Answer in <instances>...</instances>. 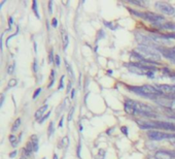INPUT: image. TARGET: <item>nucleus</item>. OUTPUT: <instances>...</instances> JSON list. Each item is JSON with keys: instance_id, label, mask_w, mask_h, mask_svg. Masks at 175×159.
I'll list each match as a JSON object with an SVG mask.
<instances>
[{"instance_id": "obj_31", "label": "nucleus", "mask_w": 175, "mask_h": 159, "mask_svg": "<svg viewBox=\"0 0 175 159\" xmlns=\"http://www.w3.org/2000/svg\"><path fill=\"white\" fill-rule=\"evenodd\" d=\"M18 32H19V28H18V31H17L16 33H13V34H12V35H11V36H8V37H7V38H6V43H7V45H8V42H9V40H11V39L12 38V37H15V36H17V35H18Z\"/></svg>"}, {"instance_id": "obj_28", "label": "nucleus", "mask_w": 175, "mask_h": 159, "mask_svg": "<svg viewBox=\"0 0 175 159\" xmlns=\"http://www.w3.org/2000/svg\"><path fill=\"white\" fill-rule=\"evenodd\" d=\"M64 77H65V76H62L61 79H60V85L58 87L59 90H62L63 88H64Z\"/></svg>"}, {"instance_id": "obj_16", "label": "nucleus", "mask_w": 175, "mask_h": 159, "mask_svg": "<svg viewBox=\"0 0 175 159\" xmlns=\"http://www.w3.org/2000/svg\"><path fill=\"white\" fill-rule=\"evenodd\" d=\"M20 126H21V119L20 118H18L15 122H13L12 124V132H17L18 131V129L20 128Z\"/></svg>"}, {"instance_id": "obj_41", "label": "nucleus", "mask_w": 175, "mask_h": 159, "mask_svg": "<svg viewBox=\"0 0 175 159\" xmlns=\"http://www.w3.org/2000/svg\"><path fill=\"white\" fill-rule=\"evenodd\" d=\"M70 88H71V82H69V83H68V88H67V93H69Z\"/></svg>"}, {"instance_id": "obj_18", "label": "nucleus", "mask_w": 175, "mask_h": 159, "mask_svg": "<svg viewBox=\"0 0 175 159\" xmlns=\"http://www.w3.org/2000/svg\"><path fill=\"white\" fill-rule=\"evenodd\" d=\"M32 11L34 12L36 18L40 19V16H39V12H38V7H37V1H33V3H32Z\"/></svg>"}, {"instance_id": "obj_42", "label": "nucleus", "mask_w": 175, "mask_h": 159, "mask_svg": "<svg viewBox=\"0 0 175 159\" xmlns=\"http://www.w3.org/2000/svg\"><path fill=\"white\" fill-rule=\"evenodd\" d=\"M34 50H35V53H37V45H36V42H34Z\"/></svg>"}, {"instance_id": "obj_36", "label": "nucleus", "mask_w": 175, "mask_h": 159, "mask_svg": "<svg viewBox=\"0 0 175 159\" xmlns=\"http://www.w3.org/2000/svg\"><path fill=\"white\" fill-rule=\"evenodd\" d=\"M17 154H18V151L15 150L13 152H12L11 154H9V157H11V158H15V157L17 156Z\"/></svg>"}, {"instance_id": "obj_26", "label": "nucleus", "mask_w": 175, "mask_h": 159, "mask_svg": "<svg viewBox=\"0 0 175 159\" xmlns=\"http://www.w3.org/2000/svg\"><path fill=\"white\" fill-rule=\"evenodd\" d=\"M40 92H41V88H38V89H36L34 94H33V96H32L33 99H36V98H37V96L40 94Z\"/></svg>"}, {"instance_id": "obj_7", "label": "nucleus", "mask_w": 175, "mask_h": 159, "mask_svg": "<svg viewBox=\"0 0 175 159\" xmlns=\"http://www.w3.org/2000/svg\"><path fill=\"white\" fill-rule=\"evenodd\" d=\"M147 137L153 141H162V140H170L171 133H166L159 130H150L147 132Z\"/></svg>"}, {"instance_id": "obj_40", "label": "nucleus", "mask_w": 175, "mask_h": 159, "mask_svg": "<svg viewBox=\"0 0 175 159\" xmlns=\"http://www.w3.org/2000/svg\"><path fill=\"white\" fill-rule=\"evenodd\" d=\"M3 102H4V94H2V95H1V103H0V106H1V107H2Z\"/></svg>"}, {"instance_id": "obj_24", "label": "nucleus", "mask_w": 175, "mask_h": 159, "mask_svg": "<svg viewBox=\"0 0 175 159\" xmlns=\"http://www.w3.org/2000/svg\"><path fill=\"white\" fill-rule=\"evenodd\" d=\"M50 116V112H48V113H46V114L45 115V116H43V117L41 118V119H40L39 123H40V124L43 123V122H45V121L46 119H48V118H49Z\"/></svg>"}, {"instance_id": "obj_46", "label": "nucleus", "mask_w": 175, "mask_h": 159, "mask_svg": "<svg viewBox=\"0 0 175 159\" xmlns=\"http://www.w3.org/2000/svg\"><path fill=\"white\" fill-rule=\"evenodd\" d=\"M43 159H45V158H43Z\"/></svg>"}, {"instance_id": "obj_23", "label": "nucleus", "mask_w": 175, "mask_h": 159, "mask_svg": "<svg viewBox=\"0 0 175 159\" xmlns=\"http://www.w3.org/2000/svg\"><path fill=\"white\" fill-rule=\"evenodd\" d=\"M17 84H18V81H17L16 79H12V80H9V82H8V85H7V88H12V87H15Z\"/></svg>"}, {"instance_id": "obj_20", "label": "nucleus", "mask_w": 175, "mask_h": 159, "mask_svg": "<svg viewBox=\"0 0 175 159\" xmlns=\"http://www.w3.org/2000/svg\"><path fill=\"white\" fill-rule=\"evenodd\" d=\"M54 131H55V126H54V122H50V125H49V128H48V135L49 137H52Z\"/></svg>"}, {"instance_id": "obj_11", "label": "nucleus", "mask_w": 175, "mask_h": 159, "mask_svg": "<svg viewBox=\"0 0 175 159\" xmlns=\"http://www.w3.org/2000/svg\"><path fill=\"white\" fill-rule=\"evenodd\" d=\"M125 112L127 114L131 115V116H136V110L132 104V100L131 99H127L125 101Z\"/></svg>"}, {"instance_id": "obj_17", "label": "nucleus", "mask_w": 175, "mask_h": 159, "mask_svg": "<svg viewBox=\"0 0 175 159\" xmlns=\"http://www.w3.org/2000/svg\"><path fill=\"white\" fill-rule=\"evenodd\" d=\"M63 49L64 50H66L67 49V47H68V43H69V38H68V34L65 32H63Z\"/></svg>"}, {"instance_id": "obj_22", "label": "nucleus", "mask_w": 175, "mask_h": 159, "mask_svg": "<svg viewBox=\"0 0 175 159\" xmlns=\"http://www.w3.org/2000/svg\"><path fill=\"white\" fill-rule=\"evenodd\" d=\"M54 61H55V56H54V50L52 49L49 53V62L53 63Z\"/></svg>"}, {"instance_id": "obj_12", "label": "nucleus", "mask_w": 175, "mask_h": 159, "mask_svg": "<svg viewBox=\"0 0 175 159\" xmlns=\"http://www.w3.org/2000/svg\"><path fill=\"white\" fill-rule=\"evenodd\" d=\"M30 144L32 145V147H33V151L34 152H38V137H37V135H35V134H33L30 137Z\"/></svg>"}, {"instance_id": "obj_15", "label": "nucleus", "mask_w": 175, "mask_h": 159, "mask_svg": "<svg viewBox=\"0 0 175 159\" xmlns=\"http://www.w3.org/2000/svg\"><path fill=\"white\" fill-rule=\"evenodd\" d=\"M9 141H11V145H12V148H17L18 147V145H19V138H17V137L15 134H11L9 135Z\"/></svg>"}, {"instance_id": "obj_13", "label": "nucleus", "mask_w": 175, "mask_h": 159, "mask_svg": "<svg viewBox=\"0 0 175 159\" xmlns=\"http://www.w3.org/2000/svg\"><path fill=\"white\" fill-rule=\"evenodd\" d=\"M49 109V106L48 104H45L43 107H41L40 109H38L37 111H36V113H35V120H37L38 122L40 121V119L43 117V113Z\"/></svg>"}, {"instance_id": "obj_4", "label": "nucleus", "mask_w": 175, "mask_h": 159, "mask_svg": "<svg viewBox=\"0 0 175 159\" xmlns=\"http://www.w3.org/2000/svg\"><path fill=\"white\" fill-rule=\"evenodd\" d=\"M136 52H138L141 56L143 57L144 59L149 60V61H159L161 59V54L156 48H153V47H149V46H143L140 45L137 48Z\"/></svg>"}, {"instance_id": "obj_39", "label": "nucleus", "mask_w": 175, "mask_h": 159, "mask_svg": "<svg viewBox=\"0 0 175 159\" xmlns=\"http://www.w3.org/2000/svg\"><path fill=\"white\" fill-rule=\"evenodd\" d=\"M8 21H9V26H12V23H13V18H12V17H9V20H8Z\"/></svg>"}, {"instance_id": "obj_5", "label": "nucleus", "mask_w": 175, "mask_h": 159, "mask_svg": "<svg viewBox=\"0 0 175 159\" xmlns=\"http://www.w3.org/2000/svg\"><path fill=\"white\" fill-rule=\"evenodd\" d=\"M132 104L134 106L136 110V116L140 115V116H144L147 118H158V114L154 111V109L147 104L143 102H138V101L132 100Z\"/></svg>"}, {"instance_id": "obj_27", "label": "nucleus", "mask_w": 175, "mask_h": 159, "mask_svg": "<svg viewBox=\"0 0 175 159\" xmlns=\"http://www.w3.org/2000/svg\"><path fill=\"white\" fill-rule=\"evenodd\" d=\"M74 111H75L74 107H71V110H70L69 115H68V121H71L72 120V117H73V114H74Z\"/></svg>"}, {"instance_id": "obj_37", "label": "nucleus", "mask_w": 175, "mask_h": 159, "mask_svg": "<svg viewBox=\"0 0 175 159\" xmlns=\"http://www.w3.org/2000/svg\"><path fill=\"white\" fill-rule=\"evenodd\" d=\"M63 122H64V117H61L60 122H59V127H63Z\"/></svg>"}, {"instance_id": "obj_1", "label": "nucleus", "mask_w": 175, "mask_h": 159, "mask_svg": "<svg viewBox=\"0 0 175 159\" xmlns=\"http://www.w3.org/2000/svg\"><path fill=\"white\" fill-rule=\"evenodd\" d=\"M128 89H130L132 92L138 94V95L145 97L151 98L153 96H163V93L156 86L149 85V84L142 86H128Z\"/></svg>"}, {"instance_id": "obj_32", "label": "nucleus", "mask_w": 175, "mask_h": 159, "mask_svg": "<svg viewBox=\"0 0 175 159\" xmlns=\"http://www.w3.org/2000/svg\"><path fill=\"white\" fill-rule=\"evenodd\" d=\"M52 25H53V27H58V21H57V19L56 18H53V20H52Z\"/></svg>"}, {"instance_id": "obj_8", "label": "nucleus", "mask_w": 175, "mask_h": 159, "mask_svg": "<svg viewBox=\"0 0 175 159\" xmlns=\"http://www.w3.org/2000/svg\"><path fill=\"white\" fill-rule=\"evenodd\" d=\"M156 159H175V151L159 150L154 154Z\"/></svg>"}, {"instance_id": "obj_45", "label": "nucleus", "mask_w": 175, "mask_h": 159, "mask_svg": "<svg viewBox=\"0 0 175 159\" xmlns=\"http://www.w3.org/2000/svg\"><path fill=\"white\" fill-rule=\"evenodd\" d=\"M54 159H58V155H57V154H54Z\"/></svg>"}, {"instance_id": "obj_38", "label": "nucleus", "mask_w": 175, "mask_h": 159, "mask_svg": "<svg viewBox=\"0 0 175 159\" xmlns=\"http://www.w3.org/2000/svg\"><path fill=\"white\" fill-rule=\"evenodd\" d=\"M74 96H75V89H72L71 90V99H74Z\"/></svg>"}, {"instance_id": "obj_29", "label": "nucleus", "mask_w": 175, "mask_h": 159, "mask_svg": "<svg viewBox=\"0 0 175 159\" xmlns=\"http://www.w3.org/2000/svg\"><path fill=\"white\" fill-rule=\"evenodd\" d=\"M62 144H63V146H68V144H69V137H64L63 140H62Z\"/></svg>"}, {"instance_id": "obj_35", "label": "nucleus", "mask_w": 175, "mask_h": 159, "mask_svg": "<svg viewBox=\"0 0 175 159\" xmlns=\"http://www.w3.org/2000/svg\"><path fill=\"white\" fill-rule=\"evenodd\" d=\"M13 69H15V63H13L12 66H9V67H8L7 72H8V73H12V72H13Z\"/></svg>"}, {"instance_id": "obj_25", "label": "nucleus", "mask_w": 175, "mask_h": 159, "mask_svg": "<svg viewBox=\"0 0 175 159\" xmlns=\"http://www.w3.org/2000/svg\"><path fill=\"white\" fill-rule=\"evenodd\" d=\"M37 66H38V65H37V60L34 59V61H33V64H32V70H33L34 72H37V68H38Z\"/></svg>"}, {"instance_id": "obj_3", "label": "nucleus", "mask_w": 175, "mask_h": 159, "mask_svg": "<svg viewBox=\"0 0 175 159\" xmlns=\"http://www.w3.org/2000/svg\"><path fill=\"white\" fill-rule=\"evenodd\" d=\"M130 12H132L133 15L139 17V18H141V19L146 20V21L150 22L151 24H154V25H156V26H159V27L162 25V24H164L165 22H167L163 16L158 15V13H154V12H140L133 11V9H130Z\"/></svg>"}, {"instance_id": "obj_44", "label": "nucleus", "mask_w": 175, "mask_h": 159, "mask_svg": "<svg viewBox=\"0 0 175 159\" xmlns=\"http://www.w3.org/2000/svg\"><path fill=\"white\" fill-rule=\"evenodd\" d=\"M20 159H27V156H25V155H23V154H22V157L20 158Z\"/></svg>"}, {"instance_id": "obj_19", "label": "nucleus", "mask_w": 175, "mask_h": 159, "mask_svg": "<svg viewBox=\"0 0 175 159\" xmlns=\"http://www.w3.org/2000/svg\"><path fill=\"white\" fill-rule=\"evenodd\" d=\"M65 66H66L67 70H68V73H69L70 77H74V73H73V70H72L71 65H70V64H69L68 62H67L66 60H65Z\"/></svg>"}, {"instance_id": "obj_14", "label": "nucleus", "mask_w": 175, "mask_h": 159, "mask_svg": "<svg viewBox=\"0 0 175 159\" xmlns=\"http://www.w3.org/2000/svg\"><path fill=\"white\" fill-rule=\"evenodd\" d=\"M162 29H166V30H175V23L173 22H165L164 24L160 26Z\"/></svg>"}, {"instance_id": "obj_34", "label": "nucleus", "mask_w": 175, "mask_h": 159, "mask_svg": "<svg viewBox=\"0 0 175 159\" xmlns=\"http://www.w3.org/2000/svg\"><path fill=\"white\" fill-rule=\"evenodd\" d=\"M121 130H122L123 133H125V135H128V128L126 126H123L122 128H121Z\"/></svg>"}, {"instance_id": "obj_30", "label": "nucleus", "mask_w": 175, "mask_h": 159, "mask_svg": "<svg viewBox=\"0 0 175 159\" xmlns=\"http://www.w3.org/2000/svg\"><path fill=\"white\" fill-rule=\"evenodd\" d=\"M60 62H61L60 56H59V55H56V56H55V63H56V66H57V67H60Z\"/></svg>"}, {"instance_id": "obj_2", "label": "nucleus", "mask_w": 175, "mask_h": 159, "mask_svg": "<svg viewBox=\"0 0 175 159\" xmlns=\"http://www.w3.org/2000/svg\"><path fill=\"white\" fill-rule=\"evenodd\" d=\"M140 128L147 129V128H154V129H163L175 131V124L171 122H164V121H140L138 122Z\"/></svg>"}, {"instance_id": "obj_10", "label": "nucleus", "mask_w": 175, "mask_h": 159, "mask_svg": "<svg viewBox=\"0 0 175 159\" xmlns=\"http://www.w3.org/2000/svg\"><path fill=\"white\" fill-rule=\"evenodd\" d=\"M157 50L159 51L160 54H162L165 58L169 59L170 61L175 63V52L173 51V49H167L164 48V47H161V48H157Z\"/></svg>"}, {"instance_id": "obj_21", "label": "nucleus", "mask_w": 175, "mask_h": 159, "mask_svg": "<svg viewBox=\"0 0 175 159\" xmlns=\"http://www.w3.org/2000/svg\"><path fill=\"white\" fill-rule=\"evenodd\" d=\"M130 3H132V4H135V5H139V6H143L145 4V2L143 1H139V0H129Z\"/></svg>"}, {"instance_id": "obj_47", "label": "nucleus", "mask_w": 175, "mask_h": 159, "mask_svg": "<svg viewBox=\"0 0 175 159\" xmlns=\"http://www.w3.org/2000/svg\"></svg>"}, {"instance_id": "obj_33", "label": "nucleus", "mask_w": 175, "mask_h": 159, "mask_svg": "<svg viewBox=\"0 0 175 159\" xmlns=\"http://www.w3.org/2000/svg\"><path fill=\"white\" fill-rule=\"evenodd\" d=\"M49 12L53 13V1L49 2Z\"/></svg>"}, {"instance_id": "obj_6", "label": "nucleus", "mask_w": 175, "mask_h": 159, "mask_svg": "<svg viewBox=\"0 0 175 159\" xmlns=\"http://www.w3.org/2000/svg\"><path fill=\"white\" fill-rule=\"evenodd\" d=\"M154 6L159 12H161L164 15H168V16H172L175 13V8L172 5L169 4L167 2H163V1H158L154 3Z\"/></svg>"}, {"instance_id": "obj_9", "label": "nucleus", "mask_w": 175, "mask_h": 159, "mask_svg": "<svg viewBox=\"0 0 175 159\" xmlns=\"http://www.w3.org/2000/svg\"><path fill=\"white\" fill-rule=\"evenodd\" d=\"M156 87L163 93V95L175 97V85H156Z\"/></svg>"}, {"instance_id": "obj_43", "label": "nucleus", "mask_w": 175, "mask_h": 159, "mask_svg": "<svg viewBox=\"0 0 175 159\" xmlns=\"http://www.w3.org/2000/svg\"><path fill=\"white\" fill-rule=\"evenodd\" d=\"M22 137H23V132H21V133H20V135H19V142H21Z\"/></svg>"}]
</instances>
